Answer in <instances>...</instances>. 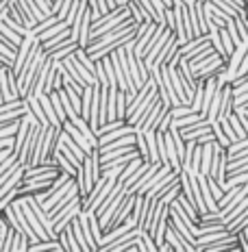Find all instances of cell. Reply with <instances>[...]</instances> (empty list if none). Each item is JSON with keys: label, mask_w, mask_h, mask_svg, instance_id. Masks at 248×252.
<instances>
[{"label": "cell", "mask_w": 248, "mask_h": 252, "mask_svg": "<svg viewBox=\"0 0 248 252\" xmlns=\"http://www.w3.org/2000/svg\"><path fill=\"white\" fill-rule=\"evenodd\" d=\"M78 213H81V196L74 198L72 202H68L66 207H61L59 211H57V213L50 218V220H52V226H55V233H59V230L66 228Z\"/></svg>", "instance_id": "cell-1"}, {"label": "cell", "mask_w": 248, "mask_h": 252, "mask_svg": "<svg viewBox=\"0 0 248 252\" xmlns=\"http://www.w3.org/2000/svg\"><path fill=\"white\" fill-rule=\"evenodd\" d=\"M39 130H41V124L37 122V120H31V128H29V135H26V139H24V144H22V148H20L18 152V161L22 165H29V161H31V155H33V148H35V141H37V135H39Z\"/></svg>", "instance_id": "cell-2"}, {"label": "cell", "mask_w": 248, "mask_h": 252, "mask_svg": "<svg viewBox=\"0 0 248 252\" xmlns=\"http://www.w3.org/2000/svg\"><path fill=\"white\" fill-rule=\"evenodd\" d=\"M157 24H159V22H148V26H146L144 33H140L135 37V46H133L135 57H140V59H144V57H146V52H148V48H150V41H152V37H155Z\"/></svg>", "instance_id": "cell-3"}, {"label": "cell", "mask_w": 248, "mask_h": 252, "mask_svg": "<svg viewBox=\"0 0 248 252\" xmlns=\"http://www.w3.org/2000/svg\"><path fill=\"white\" fill-rule=\"evenodd\" d=\"M178 46H181V41H178L177 35H170L168 37V41L163 44V48L159 50V55H157V59L152 61V65H168L172 59H174V55L178 52Z\"/></svg>", "instance_id": "cell-4"}, {"label": "cell", "mask_w": 248, "mask_h": 252, "mask_svg": "<svg viewBox=\"0 0 248 252\" xmlns=\"http://www.w3.org/2000/svg\"><path fill=\"white\" fill-rule=\"evenodd\" d=\"M163 239H166L168 244L172 246L174 252H196V246L187 244V241L177 233V228H174L170 222H168V228H166V235H163Z\"/></svg>", "instance_id": "cell-5"}, {"label": "cell", "mask_w": 248, "mask_h": 252, "mask_svg": "<svg viewBox=\"0 0 248 252\" xmlns=\"http://www.w3.org/2000/svg\"><path fill=\"white\" fill-rule=\"evenodd\" d=\"M168 76H170V83H172V87H174V92H177L181 104H189V98L185 94V85H183V74H181V70H178V65H168Z\"/></svg>", "instance_id": "cell-6"}, {"label": "cell", "mask_w": 248, "mask_h": 252, "mask_svg": "<svg viewBox=\"0 0 248 252\" xmlns=\"http://www.w3.org/2000/svg\"><path fill=\"white\" fill-rule=\"evenodd\" d=\"M161 109H163L161 100H157L155 104H152V109H150V111H146L144 115H142V120H140V122L135 124V128H140V130H148V128H155L157 120H159V115H161Z\"/></svg>", "instance_id": "cell-7"}, {"label": "cell", "mask_w": 248, "mask_h": 252, "mask_svg": "<svg viewBox=\"0 0 248 252\" xmlns=\"http://www.w3.org/2000/svg\"><path fill=\"white\" fill-rule=\"evenodd\" d=\"M57 239H59L63 252H81V246H78V241L74 237V233H72V226L68 224L63 230L57 233Z\"/></svg>", "instance_id": "cell-8"}, {"label": "cell", "mask_w": 248, "mask_h": 252, "mask_svg": "<svg viewBox=\"0 0 248 252\" xmlns=\"http://www.w3.org/2000/svg\"><path fill=\"white\" fill-rule=\"evenodd\" d=\"M61 128H63V130H66V133H68V135H70V137H72V139H74V141H76V144H78V146H81V148H83V150H85V152H87V155H89V152H92V148H94V146H92V144H89V141H87V137H85V135H83V133H81V130H78V128H76V126H74V124H72V122H70V120H66V122H63V124H61Z\"/></svg>", "instance_id": "cell-9"}, {"label": "cell", "mask_w": 248, "mask_h": 252, "mask_svg": "<svg viewBox=\"0 0 248 252\" xmlns=\"http://www.w3.org/2000/svg\"><path fill=\"white\" fill-rule=\"evenodd\" d=\"M131 133H135V126H131V124L118 126V128L109 130V133H103V135H98V146H105V144H109V141H113V139H120V137H124V135H131Z\"/></svg>", "instance_id": "cell-10"}, {"label": "cell", "mask_w": 248, "mask_h": 252, "mask_svg": "<svg viewBox=\"0 0 248 252\" xmlns=\"http://www.w3.org/2000/svg\"><path fill=\"white\" fill-rule=\"evenodd\" d=\"M70 122L74 124V126H76L78 130H81L83 135H85V137H87V141H89V144L94 146V148H98V135H96V133H94V130H92V126H89V122H87L85 118H83V115H76V118H72Z\"/></svg>", "instance_id": "cell-11"}, {"label": "cell", "mask_w": 248, "mask_h": 252, "mask_svg": "<svg viewBox=\"0 0 248 252\" xmlns=\"http://www.w3.org/2000/svg\"><path fill=\"white\" fill-rule=\"evenodd\" d=\"M37 98H39V102H41V109H44L46 118H48V122H50L52 126H61V120L57 118V113H55V107H52V102H50V94L37 92Z\"/></svg>", "instance_id": "cell-12"}, {"label": "cell", "mask_w": 248, "mask_h": 252, "mask_svg": "<svg viewBox=\"0 0 248 252\" xmlns=\"http://www.w3.org/2000/svg\"><path fill=\"white\" fill-rule=\"evenodd\" d=\"M78 48V41H74V39H66V41H61L59 46H57L55 50L52 52H48V57L50 59H57V61H61L63 57H68V55H72V52H74Z\"/></svg>", "instance_id": "cell-13"}, {"label": "cell", "mask_w": 248, "mask_h": 252, "mask_svg": "<svg viewBox=\"0 0 248 252\" xmlns=\"http://www.w3.org/2000/svg\"><path fill=\"white\" fill-rule=\"evenodd\" d=\"M78 222H81V228H83V237H85L87 246H89V252H98V244L96 239H94L92 235V228H89V220H87V213L81 209V213H78Z\"/></svg>", "instance_id": "cell-14"}, {"label": "cell", "mask_w": 248, "mask_h": 252, "mask_svg": "<svg viewBox=\"0 0 248 252\" xmlns=\"http://www.w3.org/2000/svg\"><path fill=\"white\" fill-rule=\"evenodd\" d=\"M231 111H233V87H231V83H226V85L222 87V104H220L218 120L226 118Z\"/></svg>", "instance_id": "cell-15"}, {"label": "cell", "mask_w": 248, "mask_h": 252, "mask_svg": "<svg viewBox=\"0 0 248 252\" xmlns=\"http://www.w3.org/2000/svg\"><path fill=\"white\" fill-rule=\"evenodd\" d=\"M89 31H92V11H89V7H87L85 15H83L81 29H78V46H81V48H87V44H89Z\"/></svg>", "instance_id": "cell-16"}, {"label": "cell", "mask_w": 248, "mask_h": 252, "mask_svg": "<svg viewBox=\"0 0 248 252\" xmlns=\"http://www.w3.org/2000/svg\"><path fill=\"white\" fill-rule=\"evenodd\" d=\"M66 39H70V26H68V29H63V31H59L57 35H52L50 39L41 41V48H44V52L48 55V52H52V50L57 48V46L61 44V41H66Z\"/></svg>", "instance_id": "cell-17"}, {"label": "cell", "mask_w": 248, "mask_h": 252, "mask_svg": "<svg viewBox=\"0 0 248 252\" xmlns=\"http://www.w3.org/2000/svg\"><path fill=\"white\" fill-rule=\"evenodd\" d=\"M215 141V139H213ZM213 141L209 144H203V159H200V174L207 176L211 170V163H213Z\"/></svg>", "instance_id": "cell-18"}, {"label": "cell", "mask_w": 248, "mask_h": 252, "mask_svg": "<svg viewBox=\"0 0 248 252\" xmlns=\"http://www.w3.org/2000/svg\"><path fill=\"white\" fill-rule=\"evenodd\" d=\"M126 7H129V11H131V18L135 20L137 24L140 22H150V15L144 11V7H142L140 2H137V0H129V2H126ZM152 22H155V20H152Z\"/></svg>", "instance_id": "cell-19"}, {"label": "cell", "mask_w": 248, "mask_h": 252, "mask_svg": "<svg viewBox=\"0 0 248 252\" xmlns=\"http://www.w3.org/2000/svg\"><path fill=\"white\" fill-rule=\"evenodd\" d=\"M144 137H146V144H148V161L155 163V161H159V152H157V130L155 128L144 130Z\"/></svg>", "instance_id": "cell-20"}, {"label": "cell", "mask_w": 248, "mask_h": 252, "mask_svg": "<svg viewBox=\"0 0 248 252\" xmlns=\"http://www.w3.org/2000/svg\"><path fill=\"white\" fill-rule=\"evenodd\" d=\"M137 244H140V252H157V244H155V239H152L150 230H140Z\"/></svg>", "instance_id": "cell-21"}, {"label": "cell", "mask_w": 248, "mask_h": 252, "mask_svg": "<svg viewBox=\"0 0 248 252\" xmlns=\"http://www.w3.org/2000/svg\"><path fill=\"white\" fill-rule=\"evenodd\" d=\"M135 148L140 152V157L146 161V163H150L148 161V144H146V137H144V130L135 128Z\"/></svg>", "instance_id": "cell-22"}, {"label": "cell", "mask_w": 248, "mask_h": 252, "mask_svg": "<svg viewBox=\"0 0 248 252\" xmlns=\"http://www.w3.org/2000/svg\"><path fill=\"white\" fill-rule=\"evenodd\" d=\"M63 29H68V22H66V20H59V22H55L52 26H48L46 31H41L39 35H35V37H37L39 41H46V39H50L52 35L59 33V31H63Z\"/></svg>", "instance_id": "cell-23"}, {"label": "cell", "mask_w": 248, "mask_h": 252, "mask_svg": "<svg viewBox=\"0 0 248 252\" xmlns=\"http://www.w3.org/2000/svg\"><path fill=\"white\" fill-rule=\"evenodd\" d=\"M70 226H72V233H74L78 246H81V252H89V246H87L85 237H83V228H81V222H78V215L70 222Z\"/></svg>", "instance_id": "cell-24"}, {"label": "cell", "mask_w": 248, "mask_h": 252, "mask_svg": "<svg viewBox=\"0 0 248 252\" xmlns=\"http://www.w3.org/2000/svg\"><path fill=\"white\" fill-rule=\"evenodd\" d=\"M59 92V98H61V104H63V109H66V115H68V120H72V118H76L78 111L74 107H72V102H70V98H68V94H66V89H57Z\"/></svg>", "instance_id": "cell-25"}, {"label": "cell", "mask_w": 248, "mask_h": 252, "mask_svg": "<svg viewBox=\"0 0 248 252\" xmlns=\"http://www.w3.org/2000/svg\"><path fill=\"white\" fill-rule=\"evenodd\" d=\"M50 102H52V107H55V113H57V118L61 120V124L68 120V115H66V109H63V104H61V98H59V92H52L50 94Z\"/></svg>", "instance_id": "cell-26"}, {"label": "cell", "mask_w": 248, "mask_h": 252, "mask_svg": "<svg viewBox=\"0 0 248 252\" xmlns=\"http://www.w3.org/2000/svg\"><path fill=\"white\" fill-rule=\"evenodd\" d=\"M126 104H129V100H126V92L118 89V96H115V111H118V118L126 120Z\"/></svg>", "instance_id": "cell-27"}, {"label": "cell", "mask_w": 248, "mask_h": 252, "mask_svg": "<svg viewBox=\"0 0 248 252\" xmlns=\"http://www.w3.org/2000/svg\"><path fill=\"white\" fill-rule=\"evenodd\" d=\"M211 128H213L215 141H218V144H220V146H224V148H226V146H229V144H231V139H229V137H226V133H224V130H222V124H220V122H218V120H215V122H213V124H211Z\"/></svg>", "instance_id": "cell-28"}, {"label": "cell", "mask_w": 248, "mask_h": 252, "mask_svg": "<svg viewBox=\"0 0 248 252\" xmlns=\"http://www.w3.org/2000/svg\"><path fill=\"white\" fill-rule=\"evenodd\" d=\"M55 22H59V18H57V15H48V18H44V20H41V22L35 24L33 29H31V33H33V35H39L41 31H46V29H48V26H52Z\"/></svg>", "instance_id": "cell-29"}, {"label": "cell", "mask_w": 248, "mask_h": 252, "mask_svg": "<svg viewBox=\"0 0 248 252\" xmlns=\"http://www.w3.org/2000/svg\"><path fill=\"white\" fill-rule=\"evenodd\" d=\"M94 76H96V83L103 87H109V81H107V74H105V65H103V59H96V70H94Z\"/></svg>", "instance_id": "cell-30"}, {"label": "cell", "mask_w": 248, "mask_h": 252, "mask_svg": "<svg viewBox=\"0 0 248 252\" xmlns=\"http://www.w3.org/2000/svg\"><path fill=\"white\" fill-rule=\"evenodd\" d=\"M103 65H105V74H107V81H109V85H118V83H115L113 63H111V59H109V55H107V57H103Z\"/></svg>", "instance_id": "cell-31"}, {"label": "cell", "mask_w": 248, "mask_h": 252, "mask_svg": "<svg viewBox=\"0 0 248 252\" xmlns=\"http://www.w3.org/2000/svg\"><path fill=\"white\" fill-rule=\"evenodd\" d=\"M137 2H140V4H142V7H144V11H146V13H148V15H150V18H152V20H155V22H163V18H161V15H159V13H157V11H155V7H152V2H150V0H137ZM163 24H166V22H163Z\"/></svg>", "instance_id": "cell-32"}, {"label": "cell", "mask_w": 248, "mask_h": 252, "mask_svg": "<svg viewBox=\"0 0 248 252\" xmlns=\"http://www.w3.org/2000/svg\"><path fill=\"white\" fill-rule=\"evenodd\" d=\"M233 109H235L237 118H240V122H242V126H244V130H246V135H248V109L246 107H233Z\"/></svg>", "instance_id": "cell-33"}, {"label": "cell", "mask_w": 248, "mask_h": 252, "mask_svg": "<svg viewBox=\"0 0 248 252\" xmlns=\"http://www.w3.org/2000/svg\"><path fill=\"white\" fill-rule=\"evenodd\" d=\"M233 107H246L248 109V92H242L233 96Z\"/></svg>", "instance_id": "cell-34"}, {"label": "cell", "mask_w": 248, "mask_h": 252, "mask_svg": "<svg viewBox=\"0 0 248 252\" xmlns=\"http://www.w3.org/2000/svg\"><path fill=\"white\" fill-rule=\"evenodd\" d=\"M7 230H9V222H7V220H4V222L0 224V252H2L4 239H7Z\"/></svg>", "instance_id": "cell-35"}, {"label": "cell", "mask_w": 248, "mask_h": 252, "mask_svg": "<svg viewBox=\"0 0 248 252\" xmlns=\"http://www.w3.org/2000/svg\"><path fill=\"white\" fill-rule=\"evenodd\" d=\"M35 4H37L41 11H44V15H52V13H50V2H48V0H35Z\"/></svg>", "instance_id": "cell-36"}, {"label": "cell", "mask_w": 248, "mask_h": 252, "mask_svg": "<svg viewBox=\"0 0 248 252\" xmlns=\"http://www.w3.org/2000/svg\"><path fill=\"white\" fill-rule=\"evenodd\" d=\"M9 155H11V148H2V150H0V163H2Z\"/></svg>", "instance_id": "cell-37"}, {"label": "cell", "mask_w": 248, "mask_h": 252, "mask_svg": "<svg viewBox=\"0 0 248 252\" xmlns=\"http://www.w3.org/2000/svg\"><path fill=\"white\" fill-rule=\"evenodd\" d=\"M115 2H118V4H126V2H129V0H115Z\"/></svg>", "instance_id": "cell-38"}, {"label": "cell", "mask_w": 248, "mask_h": 252, "mask_svg": "<svg viewBox=\"0 0 248 252\" xmlns=\"http://www.w3.org/2000/svg\"><path fill=\"white\" fill-rule=\"evenodd\" d=\"M194 2H196V0H185V4H194Z\"/></svg>", "instance_id": "cell-39"}, {"label": "cell", "mask_w": 248, "mask_h": 252, "mask_svg": "<svg viewBox=\"0 0 248 252\" xmlns=\"http://www.w3.org/2000/svg\"><path fill=\"white\" fill-rule=\"evenodd\" d=\"M198 2H207V0H198Z\"/></svg>", "instance_id": "cell-40"}, {"label": "cell", "mask_w": 248, "mask_h": 252, "mask_svg": "<svg viewBox=\"0 0 248 252\" xmlns=\"http://www.w3.org/2000/svg\"><path fill=\"white\" fill-rule=\"evenodd\" d=\"M48 2H50V4H52V2H55V0H48Z\"/></svg>", "instance_id": "cell-41"}, {"label": "cell", "mask_w": 248, "mask_h": 252, "mask_svg": "<svg viewBox=\"0 0 248 252\" xmlns=\"http://www.w3.org/2000/svg\"><path fill=\"white\" fill-rule=\"evenodd\" d=\"M0 65H4V63H0Z\"/></svg>", "instance_id": "cell-42"}]
</instances>
